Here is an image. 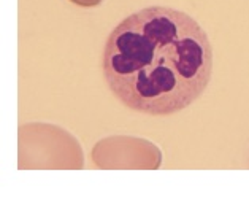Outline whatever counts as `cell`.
I'll return each instance as SVG.
<instances>
[{"label": "cell", "mask_w": 249, "mask_h": 224, "mask_svg": "<svg viewBox=\"0 0 249 224\" xmlns=\"http://www.w3.org/2000/svg\"><path fill=\"white\" fill-rule=\"evenodd\" d=\"M213 75V46L184 11L148 7L127 16L108 37L103 76L121 104L167 116L194 104Z\"/></svg>", "instance_id": "obj_1"}, {"label": "cell", "mask_w": 249, "mask_h": 224, "mask_svg": "<svg viewBox=\"0 0 249 224\" xmlns=\"http://www.w3.org/2000/svg\"><path fill=\"white\" fill-rule=\"evenodd\" d=\"M78 140L62 127L30 123L19 129V168H83Z\"/></svg>", "instance_id": "obj_2"}, {"label": "cell", "mask_w": 249, "mask_h": 224, "mask_svg": "<svg viewBox=\"0 0 249 224\" xmlns=\"http://www.w3.org/2000/svg\"><path fill=\"white\" fill-rule=\"evenodd\" d=\"M92 162L99 168H149L162 166V151L153 142L138 137L113 135L92 148Z\"/></svg>", "instance_id": "obj_3"}, {"label": "cell", "mask_w": 249, "mask_h": 224, "mask_svg": "<svg viewBox=\"0 0 249 224\" xmlns=\"http://www.w3.org/2000/svg\"><path fill=\"white\" fill-rule=\"evenodd\" d=\"M70 2H73L78 7H84V8H90V7H97V5H100L103 0H70Z\"/></svg>", "instance_id": "obj_4"}]
</instances>
